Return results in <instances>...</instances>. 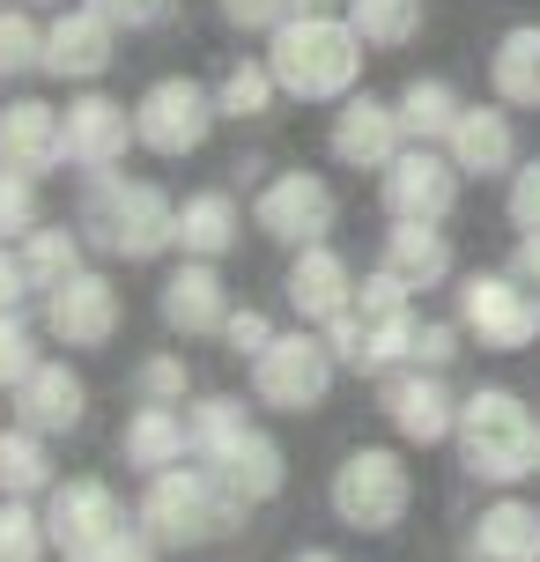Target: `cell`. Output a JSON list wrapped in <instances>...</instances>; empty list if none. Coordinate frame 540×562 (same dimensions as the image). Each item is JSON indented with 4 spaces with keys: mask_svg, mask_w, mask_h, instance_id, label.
Returning <instances> with one entry per match:
<instances>
[{
    "mask_svg": "<svg viewBox=\"0 0 540 562\" xmlns=\"http://www.w3.org/2000/svg\"><path fill=\"white\" fill-rule=\"evenodd\" d=\"M274 97H282V82H274V67H267V59H237L223 82H215L223 119H267V112H274Z\"/></svg>",
    "mask_w": 540,
    "mask_h": 562,
    "instance_id": "1f68e13d",
    "label": "cell"
},
{
    "mask_svg": "<svg viewBox=\"0 0 540 562\" xmlns=\"http://www.w3.org/2000/svg\"><path fill=\"white\" fill-rule=\"evenodd\" d=\"M89 8H104L119 30H156L171 15V0H89Z\"/></svg>",
    "mask_w": 540,
    "mask_h": 562,
    "instance_id": "ee69618b",
    "label": "cell"
},
{
    "mask_svg": "<svg viewBox=\"0 0 540 562\" xmlns=\"http://www.w3.org/2000/svg\"><path fill=\"white\" fill-rule=\"evenodd\" d=\"M97 252L112 259H156L178 245V200H164V186L148 178H119V170H97L82 193V215H75Z\"/></svg>",
    "mask_w": 540,
    "mask_h": 562,
    "instance_id": "277c9868",
    "label": "cell"
},
{
    "mask_svg": "<svg viewBox=\"0 0 540 562\" xmlns=\"http://www.w3.org/2000/svg\"><path fill=\"white\" fill-rule=\"evenodd\" d=\"M164 548H156V533L148 526H119L112 540H97L89 555H75V562H156Z\"/></svg>",
    "mask_w": 540,
    "mask_h": 562,
    "instance_id": "ab89813d",
    "label": "cell"
},
{
    "mask_svg": "<svg viewBox=\"0 0 540 562\" xmlns=\"http://www.w3.org/2000/svg\"><path fill=\"white\" fill-rule=\"evenodd\" d=\"M318 334H326V348H334V363H341V370H370V326H363V311H356V304H348L341 318H326Z\"/></svg>",
    "mask_w": 540,
    "mask_h": 562,
    "instance_id": "74e56055",
    "label": "cell"
},
{
    "mask_svg": "<svg viewBox=\"0 0 540 562\" xmlns=\"http://www.w3.org/2000/svg\"><path fill=\"white\" fill-rule=\"evenodd\" d=\"M215 119H223V104H215V89L193 82V75H164V82L142 89V104H134V134H142L148 156H193L200 140L215 134Z\"/></svg>",
    "mask_w": 540,
    "mask_h": 562,
    "instance_id": "30bf717a",
    "label": "cell"
},
{
    "mask_svg": "<svg viewBox=\"0 0 540 562\" xmlns=\"http://www.w3.org/2000/svg\"><path fill=\"white\" fill-rule=\"evenodd\" d=\"M267 67L296 104H341L363 82V30L348 15H289L267 37Z\"/></svg>",
    "mask_w": 540,
    "mask_h": 562,
    "instance_id": "7a4b0ae2",
    "label": "cell"
},
{
    "mask_svg": "<svg viewBox=\"0 0 540 562\" xmlns=\"http://www.w3.org/2000/svg\"><path fill=\"white\" fill-rule=\"evenodd\" d=\"M30 296V274H23V252H15V245H8V237H0V311H15Z\"/></svg>",
    "mask_w": 540,
    "mask_h": 562,
    "instance_id": "f6af8a7d",
    "label": "cell"
},
{
    "mask_svg": "<svg viewBox=\"0 0 540 562\" xmlns=\"http://www.w3.org/2000/svg\"><path fill=\"white\" fill-rule=\"evenodd\" d=\"M45 526H53V548L67 562L75 555H89L97 540H112L119 526H126V510H119V496L104 488V481H53L45 488Z\"/></svg>",
    "mask_w": 540,
    "mask_h": 562,
    "instance_id": "9a60e30c",
    "label": "cell"
},
{
    "mask_svg": "<svg viewBox=\"0 0 540 562\" xmlns=\"http://www.w3.org/2000/svg\"><path fill=\"white\" fill-rule=\"evenodd\" d=\"M223 340H229V356H237V363H252L259 348H267V340H274V326H267V311H229L223 318Z\"/></svg>",
    "mask_w": 540,
    "mask_h": 562,
    "instance_id": "60d3db41",
    "label": "cell"
},
{
    "mask_svg": "<svg viewBox=\"0 0 540 562\" xmlns=\"http://www.w3.org/2000/svg\"><path fill=\"white\" fill-rule=\"evenodd\" d=\"M23 8H67V0H23Z\"/></svg>",
    "mask_w": 540,
    "mask_h": 562,
    "instance_id": "681fc988",
    "label": "cell"
},
{
    "mask_svg": "<svg viewBox=\"0 0 540 562\" xmlns=\"http://www.w3.org/2000/svg\"><path fill=\"white\" fill-rule=\"evenodd\" d=\"M334 215H341V200H334V186L318 178V170H274L267 186H259L252 200V223L274 237V245H318L326 229H334Z\"/></svg>",
    "mask_w": 540,
    "mask_h": 562,
    "instance_id": "8fae6325",
    "label": "cell"
},
{
    "mask_svg": "<svg viewBox=\"0 0 540 562\" xmlns=\"http://www.w3.org/2000/svg\"><path fill=\"white\" fill-rule=\"evenodd\" d=\"M459 334H466L459 318H452V326H445V318H423V326H415V363H423V370H445L459 356Z\"/></svg>",
    "mask_w": 540,
    "mask_h": 562,
    "instance_id": "7bdbcfd3",
    "label": "cell"
},
{
    "mask_svg": "<svg viewBox=\"0 0 540 562\" xmlns=\"http://www.w3.org/2000/svg\"><path fill=\"white\" fill-rule=\"evenodd\" d=\"M400 104V126H407V140H452V126H459V89L445 82V75H415V82L393 97Z\"/></svg>",
    "mask_w": 540,
    "mask_h": 562,
    "instance_id": "83f0119b",
    "label": "cell"
},
{
    "mask_svg": "<svg viewBox=\"0 0 540 562\" xmlns=\"http://www.w3.org/2000/svg\"><path fill=\"white\" fill-rule=\"evenodd\" d=\"M119 59V23L89 0H67L53 23H45V75L53 82H97Z\"/></svg>",
    "mask_w": 540,
    "mask_h": 562,
    "instance_id": "4fadbf2b",
    "label": "cell"
},
{
    "mask_svg": "<svg viewBox=\"0 0 540 562\" xmlns=\"http://www.w3.org/2000/svg\"><path fill=\"white\" fill-rule=\"evenodd\" d=\"M185 422H193V459L223 481L245 510L282 496L289 459H282V445H274V437L252 422V407H245V400L207 393V400H193V407H185Z\"/></svg>",
    "mask_w": 540,
    "mask_h": 562,
    "instance_id": "6da1fadb",
    "label": "cell"
},
{
    "mask_svg": "<svg viewBox=\"0 0 540 562\" xmlns=\"http://www.w3.org/2000/svg\"><path fill=\"white\" fill-rule=\"evenodd\" d=\"M53 488V451H45V429H0V496H45Z\"/></svg>",
    "mask_w": 540,
    "mask_h": 562,
    "instance_id": "f546056e",
    "label": "cell"
},
{
    "mask_svg": "<svg viewBox=\"0 0 540 562\" xmlns=\"http://www.w3.org/2000/svg\"><path fill=\"white\" fill-rule=\"evenodd\" d=\"M82 229H67V223H37L30 237H15V252H23V274L30 289H59L67 274H82Z\"/></svg>",
    "mask_w": 540,
    "mask_h": 562,
    "instance_id": "f1b7e54d",
    "label": "cell"
},
{
    "mask_svg": "<svg viewBox=\"0 0 540 562\" xmlns=\"http://www.w3.org/2000/svg\"><path fill=\"white\" fill-rule=\"evenodd\" d=\"M488 89L511 112H540V23H511L488 53Z\"/></svg>",
    "mask_w": 540,
    "mask_h": 562,
    "instance_id": "d4e9b609",
    "label": "cell"
},
{
    "mask_svg": "<svg viewBox=\"0 0 540 562\" xmlns=\"http://www.w3.org/2000/svg\"><path fill=\"white\" fill-rule=\"evenodd\" d=\"M289 562H341V555H334V548H296Z\"/></svg>",
    "mask_w": 540,
    "mask_h": 562,
    "instance_id": "c3c4849f",
    "label": "cell"
},
{
    "mask_svg": "<svg viewBox=\"0 0 540 562\" xmlns=\"http://www.w3.org/2000/svg\"><path fill=\"white\" fill-rule=\"evenodd\" d=\"M452 164L466 178H511L518 170V126H511V104H466L452 126Z\"/></svg>",
    "mask_w": 540,
    "mask_h": 562,
    "instance_id": "44dd1931",
    "label": "cell"
},
{
    "mask_svg": "<svg viewBox=\"0 0 540 562\" xmlns=\"http://www.w3.org/2000/svg\"><path fill=\"white\" fill-rule=\"evenodd\" d=\"M134 393H142V400H164V407H185V393H193L185 356H148V363L134 370Z\"/></svg>",
    "mask_w": 540,
    "mask_h": 562,
    "instance_id": "8d00e7d4",
    "label": "cell"
},
{
    "mask_svg": "<svg viewBox=\"0 0 540 562\" xmlns=\"http://www.w3.org/2000/svg\"><path fill=\"white\" fill-rule=\"evenodd\" d=\"M459 326L466 340H482L488 356H518L540 340V296L533 281L504 267V274H466L459 281Z\"/></svg>",
    "mask_w": 540,
    "mask_h": 562,
    "instance_id": "ba28073f",
    "label": "cell"
},
{
    "mask_svg": "<svg viewBox=\"0 0 540 562\" xmlns=\"http://www.w3.org/2000/svg\"><path fill=\"white\" fill-rule=\"evenodd\" d=\"M466 562H540V510L526 496H496L466 533Z\"/></svg>",
    "mask_w": 540,
    "mask_h": 562,
    "instance_id": "cb8c5ba5",
    "label": "cell"
},
{
    "mask_svg": "<svg viewBox=\"0 0 540 562\" xmlns=\"http://www.w3.org/2000/svg\"><path fill=\"white\" fill-rule=\"evenodd\" d=\"M185 451H193V422L178 415V407H164V400H142V407L126 415V429H119V459L142 467V474H164Z\"/></svg>",
    "mask_w": 540,
    "mask_h": 562,
    "instance_id": "603a6c76",
    "label": "cell"
},
{
    "mask_svg": "<svg viewBox=\"0 0 540 562\" xmlns=\"http://www.w3.org/2000/svg\"><path fill=\"white\" fill-rule=\"evenodd\" d=\"M511 267H518V274H526V281L540 289V237H518V259H511Z\"/></svg>",
    "mask_w": 540,
    "mask_h": 562,
    "instance_id": "bcb514c9",
    "label": "cell"
},
{
    "mask_svg": "<svg viewBox=\"0 0 540 562\" xmlns=\"http://www.w3.org/2000/svg\"><path fill=\"white\" fill-rule=\"evenodd\" d=\"M326 148H334V164H348V170H385L400 148H407L400 104H385V97H363V89H356V97H341Z\"/></svg>",
    "mask_w": 540,
    "mask_h": 562,
    "instance_id": "2e32d148",
    "label": "cell"
},
{
    "mask_svg": "<svg viewBox=\"0 0 540 562\" xmlns=\"http://www.w3.org/2000/svg\"><path fill=\"white\" fill-rule=\"evenodd\" d=\"M53 526L45 510H30V496H0V562H45Z\"/></svg>",
    "mask_w": 540,
    "mask_h": 562,
    "instance_id": "d6a6232c",
    "label": "cell"
},
{
    "mask_svg": "<svg viewBox=\"0 0 540 562\" xmlns=\"http://www.w3.org/2000/svg\"><path fill=\"white\" fill-rule=\"evenodd\" d=\"M37 223H45V215H37V178L15 170V164H0V237L15 245V237H30Z\"/></svg>",
    "mask_w": 540,
    "mask_h": 562,
    "instance_id": "e575fe53",
    "label": "cell"
},
{
    "mask_svg": "<svg viewBox=\"0 0 540 562\" xmlns=\"http://www.w3.org/2000/svg\"><path fill=\"white\" fill-rule=\"evenodd\" d=\"M289 15H334V0H289Z\"/></svg>",
    "mask_w": 540,
    "mask_h": 562,
    "instance_id": "7dc6e473",
    "label": "cell"
},
{
    "mask_svg": "<svg viewBox=\"0 0 540 562\" xmlns=\"http://www.w3.org/2000/svg\"><path fill=\"white\" fill-rule=\"evenodd\" d=\"M237 510L245 504H237L207 467H185V459H178L164 474H148L134 518L156 533V548H207V540H223L229 526H237Z\"/></svg>",
    "mask_w": 540,
    "mask_h": 562,
    "instance_id": "5b68a950",
    "label": "cell"
},
{
    "mask_svg": "<svg viewBox=\"0 0 540 562\" xmlns=\"http://www.w3.org/2000/svg\"><path fill=\"white\" fill-rule=\"evenodd\" d=\"M385 422L400 429V445H445L459 429V400L445 385V370H423V363H400L385 370Z\"/></svg>",
    "mask_w": 540,
    "mask_h": 562,
    "instance_id": "5bb4252c",
    "label": "cell"
},
{
    "mask_svg": "<svg viewBox=\"0 0 540 562\" xmlns=\"http://www.w3.org/2000/svg\"><path fill=\"white\" fill-rule=\"evenodd\" d=\"M119 318H126V304H119L112 274H97V267L67 274L59 289H45V334L59 348H112Z\"/></svg>",
    "mask_w": 540,
    "mask_h": 562,
    "instance_id": "7c38bea8",
    "label": "cell"
},
{
    "mask_svg": "<svg viewBox=\"0 0 540 562\" xmlns=\"http://www.w3.org/2000/svg\"><path fill=\"white\" fill-rule=\"evenodd\" d=\"M289 304H296L304 326L341 318V311L356 304V267H348L326 237H318V245H296V259H289Z\"/></svg>",
    "mask_w": 540,
    "mask_h": 562,
    "instance_id": "d6986e66",
    "label": "cell"
},
{
    "mask_svg": "<svg viewBox=\"0 0 540 562\" xmlns=\"http://www.w3.org/2000/svg\"><path fill=\"white\" fill-rule=\"evenodd\" d=\"M334 348H326V334H274L267 348L252 356V400L259 407H274V415H312V407H326V393H334Z\"/></svg>",
    "mask_w": 540,
    "mask_h": 562,
    "instance_id": "52a82bcc",
    "label": "cell"
},
{
    "mask_svg": "<svg viewBox=\"0 0 540 562\" xmlns=\"http://www.w3.org/2000/svg\"><path fill=\"white\" fill-rule=\"evenodd\" d=\"M30 370H37V340H30L23 311H0V393H15Z\"/></svg>",
    "mask_w": 540,
    "mask_h": 562,
    "instance_id": "d590c367",
    "label": "cell"
},
{
    "mask_svg": "<svg viewBox=\"0 0 540 562\" xmlns=\"http://www.w3.org/2000/svg\"><path fill=\"white\" fill-rule=\"evenodd\" d=\"M341 15L363 30V45H378V53H400V45H415V37H423V23H429L423 0H348Z\"/></svg>",
    "mask_w": 540,
    "mask_h": 562,
    "instance_id": "4dcf8cb0",
    "label": "cell"
},
{
    "mask_svg": "<svg viewBox=\"0 0 540 562\" xmlns=\"http://www.w3.org/2000/svg\"><path fill=\"white\" fill-rule=\"evenodd\" d=\"M45 67V23L30 8H0V82Z\"/></svg>",
    "mask_w": 540,
    "mask_h": 562,
    "instance_id": "836d02e7",
    "label": "cell"
},
{
    "mask_svg": "<svg viewBox=\"0 0 540 562\" xmlns=\"http://www.w3.org/2000/svg\"><path fill=\"white\" fill-rule=\"evenodd\" d=\"M459 186H466V170L452 164L445 140H407L393 164L378 170V193H385L393 223H445L459 207Z\"/></svg>",
    "mask_w": 540,
    "mask_h": 562,
    "instance_id": "9c48e42d",
    "label": "cell"
},
{
    "mask_svg": "<svg viewBox=\"0 0 540 562\" xmlns=\"http://www.w3.org/2000/svg\"><path fill=\"white\" fill-rule=\"evenodd\" d=\"M326 504L348 533H393L400 518L415 510V474L393 445H356L326 481Z\"/></svg>",
    "mask_w": 540,
    "mask_h": 562,
    "instance_id": "8992f818",
    "label": "cell"
},
{
    "mask_svg": "<svg viewBox=\"0 0 540 562\" xmlns=\"http://www.w3.org/2000/svg\"><path fill=\"white\" fill-rule=\"evenodd\" d=\"M223 8L229 30H245V37H274L289 23V0H215Z\"/></svg>",
    "mask_w": 540,
    "mask_h": 562,
    "instance_id": "f35d334b",
    "label": "cell"
},
{
    "mask_svg": "<svg viewBox=\"0 0 540 562\" xmlns=\"http://www.w3.org/2000/svg\"><path fill=\"white\" fill-rule=\"evenodd\" d=\"M378 267H393L407 289H445V281H452V237L437 223H393Z\"/></svg>",
    "mask_w": 540,
    "mask_h": 562,
    "instance_id": "484cf974",
    "label": "cell"
},
{
    "mask_svg": "<svg viewBox=\"0 0 540 562\" xmlns=\"http://www.w3.org/2000/svg\"><path fill=\"white\" fill-rule=\"evenodd\" d=\"M504 207H511V223L526 229V237H540V156L511 170V200H504Z\"/></svg>",
    "mask_w": 540,
    "mask_h": 562,
    "instance_id": "b9f144b4",
    "label": "cell"
},
{
    "mask_svg": "<svg viewBox=\"0 0 540 562\" xmlns=\"http://www.w3.org/2000/svg\"><path fill=\"white\" fill-rule=\"evenodd\" d=\"M0 164L30 170V178L59 170V164H67V112L37 104V97H15V104H0Z\"/></svg>",
    "mask_w": 540,
    "mask_h": 562,
    "instance_id": "ffe728a7",
    "label": "cell"
},
{
    "mask_svg": "<svg viewBox=\"0 0 540 562\" xmlns=\"http://www.w3.org/2000/svg\"><path fill=\"white\" fill-rule=\"evenodd\" d=\"M237 229H245V215H237L229 193H185L178 200V252L185 259H223L237 245Z\"/></svg>",
    "mask_w": 540,
    "mask_h": 562,
    "instance_id": "4316f807",
    "label": "cell"
},
{
    "mask_svg": "<svg viewBox=\"0 0 540 562\" xmlns=\"http://www.w3.org/2000/svg\"><path fill=\"white\" fill-rule=\"evenodd\" d=\"M134 140H142V134H134V112H126L119 97L82 89V97L67 104V164H75V170H89V178H97V170H112Z\"/></svg>",
    "mask_w": 540,
    "mask_h": 562,
    "instance_id": "e0dca14e",
    "label": "cell"
},
{
    "mask_svg": "<svg viewBox=\"0 0 540 562\" xmlns=\"http://www.w3.org/2000/svg\"><path fill=\"white\" fill-rule=\"evenodd\" d=\"M0 8H8V0H0Z\"/></svg>",
    "mask_w": 540,
    "mask_h": 562,
    "instance_id": "f907efd6",
    "label": "cell"
},
{
    "mask_svg": "<svg viewBox=\"0 0 540 562\" xmlns=\"http://www.w3.org/2000/svg\"><path fill=\"white\" fill-rule=\"evenodd\" d=\"M466 474L488 488H518L540 474V415L511 385H482V393L459 400V429H452Z\"/></svg>",
    "mask_w": 540,
    "mask_h": 562,
    "instance_id": "3957f363",
    "label": "cell"
},
{
    "mask_svg": "<svg viewBox=\"0 0 540 562\" xmlns=\"http://www.w3.org/2000/svg\"><path fill=\"white\" fill-rule=\"evenodd\" d=\"M82 415H89L82 370H67L59 356H37V370L15 385V422L45 429V437H75V429H82Z\"/></svg>",
    "mask_w": 540,
    "mask_h": 562,
    "instance_id": "ac0fdd59",
    "label": "cell"
},
{
    "mask_svg": "<svg viewBox=\"0 0 540 562\" xmlns=\"http://www.w3.org/2000/svg\"><path fill=\"white\" fill-rule=\"evenodd\" d=\"M164 326L171 334H185V340H200V334H223V318H229V289H223V274H215V259H185L171 281H164Z\"/></svg>",
    "mask_w": 540,
    "mask_h": 562,
    "instance_id": "7402d4cb",
    "label": "cell"
}]
</instances>
